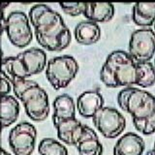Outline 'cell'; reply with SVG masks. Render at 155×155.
Masks as SVG:
<instances>
[{
  "label": "cell",
  "mask_w": 155,
  "mask_h": 155,
  "mask_svg": "<svg viewBox=\"0 0 155 155\" xmlns=\"http://www.w3.org/2000/svg\"><path fill=\"white\" fill-rule=\"evenodd\" d=\"M104 107V99L99 91H84L77 100V109L79 114L85 118L93 117L96 113Z\"/></svg>",
  "instance_id": "obj_12"
},
{
  "label": "cell",
  "mask_w": 155,
  "mask_h": 155,
  "mask_svg": "<svg viewBox=\"0 0 155 155\" xmlns=\"http://www.w3.org/2000/svg\"><path fill=\"white\" fill-rule=\"evenodd\" d=\"M47 64L45 51L38 48H31L16 56L3 58L1 74L6 77L10 82L26 80L45 70Z\"/></svg>",
  "instance_id": "obj_4"
},
{
  "label": "cell",
  "mask_w": 155,
  "mask_h": 155,
  "mask_svg": "<svg viewBox=\"0 0 155 155\" xmlns=\"http://www.w3.org/2000/svg\"><path fill=\"white\" fill-rule=\"evenodd\" d=\"M153 25H154V31H155V23L153 24Z\"/></svg>",
  "instance_id": "obj_27"
},
{
  "label": "cell",
  "mask_w": 155,
  "mask_h": 155,
  "mask_svg": "<svg viewBox=\"0 0 155 155\" xmlns=\"http://www.w3.org/2000/svg\"><path fill=\"white\" fill-rule=\"evenodd\" d=\"M132 19L139 26H151L155 23V3H135L132 10Z\"/></svg>",
  "instance_id": "obj_18"
},
{
  "label": "cell",
  "mask_w": 155,
  "mask_h": 155,
  "mask_svg": "<svg viewBox=\"0 0 155 155\" xmlns=\"http://www.w3.org/2000/svg\"><path fill=\"white\" fill-rule=\"evenodd\" d=\"M97 130L107 139H114L126 128V120L119 110L110 107H103L92 117Z\"/></svg>",
  "instance_id": "obj_9"
},
{
  "label": "cell",
  "mask_w": 155,
  "mask_h": 155,
  "mask_svg": "<svg viewBox=\"0 0 155 155\" xmlns=\"http://www.w3.org/2000/svg\"><path fill=\"white\" fill-rule=\"evenodd\" d=\"M154 149H155V143H154Z\"/></svg>",
  "instance_id": "obj_28"
},
{
  "label": "cell",
  "mask_w": 155,
  "mask_h": 155,
  "mask_svg": "<svg viewBox=\"0 0 155 155\" xmlns=\"http://www.w3.org/2000/svg\"><path fill=\"white\" fill-rule=\"evenodd\" d=\"M76 147L80 155H102L103 145L99 140L95 131L86 125L84 136L78 143Z\"/></svg>",
  "instance_id": "obj_17"
},
{
  "label": "cell",
  "mask_w": 155,
  "mask_h": 155,
  "mask_svg": "<svg viewBox=\"0 0 155 155\" xmlns=\"http://www.w3.org/2000/svg\"><path fill=\"white\" fill-rule=\"evenodd\" d=\"M153 65H154V67H155V59H154V63H153Z\"/></svg>",
  "instance_id": "obj_26"
},
{
  "label": "cell",
  "mask_w": 155,
  "mask_h": 155,
  "mask_svg": "<svg viewBox=\"0 0 155 155\" xmlns=\"http://www.w3.org/2000/svg\"><path fill=\"white\" fill-rule=\"evenodd\" d=\"M79 72V64L71 55L53 57L48 61L46 77L55 90L65 88Z\"/></svg>",
  "instance_id": "obj_6"
},
{
  "label": "cell",
  "mask_w": 155,
  "mask_h": 155,
  "mask_svg": "<svg viewBox=\"0 0 155 155\" xmlns=\"http://www.w3.org/2000/svg\"><path fill=\"white\" fill-rule=\"evenodd\" d=\"M28 17L41 47L50 51H61L69 47L71 33L59 13L45 4H36Z\"/></svg>",
  "instance_id": "obj_1"
},
{
  "label": "cell",
  "mask_w": 155,
  "mask_h": 155,
  "mask_svg": "<svg viewBox=\"0 0 155 155\" xmlns=\"http://www.w3.org/2000/svg\"><path fill=\"white\" fill-rule=\"evenodd\" d=\"M100 80L111 88L137 85L138 63L124 51H114L107 57L100 71Z\"/></svg>",
  "instance_id": "obj_3"
},
{
  "label": "cell",
  "mask_w": 155,
  "mask_h": 155,
  "mask_svg": "<svg viewBox=\"0 0 155 155\" xmlns=\"http://www.w3.org/2000/svg\"><path fill=\"white\" fill-rule=\"evenodd\" d=\"M37 130L27 121L17 124L10 131L8 142L15 155H31L36 144Z\"/></svg>",
  "instance_id": "obj_8"
},
{
  "label": "cell",
  "mask_w": 155,
  "mask_h": 155,
  "mask_svg": "<svg viewBox=\"0 0 155 155\" xmlns=\"http://www.w3.org/2000/svg\"><path fill=\"white\" fill-rule=\"evenodd\" d=\"M59 6L63 10V12L65 14L69 15L71 17H78L81 15H84V8H85V3L82 2H70V3H65L61 2L59 3Z\"/></svg>",
  "instance_id": "obj_22"
},
{
  "label": "cell",
  "mask_w": 155,
  "mask_h": 155,
  "mask_svg": "<svg viewBox=\"0 0 155 155\" xmlns=\"http://www.w3.org/2000/svg\"><path fill=\"white\" fill-rule=\"evenodd\" d=\"M40 155H68L67 148L58 140L52 138H45L39 143Z\"/></svg>",
  "instance_id": "obj_21"
},
{
  "label": "cell",
  "mask_w": 155,
  "mask_h": 155,
  "mask_svg": "<svg viewBox=\"0 0 155 155\" xmlns=\"http://www.w3.org/2000/svg\"><path fill=\"white\" fill-rule=\"evenodd\" d=\"M119 107L132 116L133 124L143 135L155 133V96L149 92L125 87L117 95Z\"/></svg>",
  "instance_id": "obj_2"
},
{
  "label": "cell",
  "mask_w": 155,
  "mask_h": 155,
  "mask_svg": "<svg viewBox=\"0 0 155 155\" xmlns=\"http://www.w3.org/2000/svg\"><path fill=\"white\" fill-rule=\"evenodd\" d=\"M155 84V67L151 62L138 63L137 85L147 88Z\"/></svg>",
  "instance_id": "obj_20"
},
{
  "label": "cell",
  "mask_w": 155,
  "mask_h": 155,
  "mask_svg": "<svg viewBox=\"0 0 155 155\" xmlns=\"http://www.w3.org/2000/svg\"><path fill=\"white\" fill-rule=\"evenodd\" d=\"M54 127L57 130L58 139L66 144L76 147L84 134L86 125L82 124L77 118H72L62 121Z\"/></svg>",
  "instance_id": "obj_11"
},
{
  "label": "cell",
  "mask_w": 155,
  "mask_h": 155,
  "mask_svg": "<svg viewBox=\"0 0 155 155\" xmlns=\"http://www.w3.org/2000/svg\"><path fill=\"white\" fill-rule=\"evenodd\" d=\"M14 93L21 101L27 116L40 122L50 114V103L46 90L32 80H18L11 82Z\"/></svg>",
  "instance_id": "obj_5"
},
{
  "label": "cell",
  "mask_w": 155,
  "mask_h": 155,
  "mask_svg": "<svg viewBox=\"0 0 155 155\" xmlns=\"http://www.w3.org/2000/svg\"><path fill=\"white\" fill-rule=\"evenodd\" d=\"M19 114V104L17 98L7 95L1 98V122L5 129L17 121Z\"/></svg>",
  "instance_id": "obj_19"
},
{
  "label": "cell",
  "mask_w": 155,
  "mask_h": 155,
  "mask_svg": "<svg viewBox=\"0 0 155 155\" xmlns=\"http://www.w3.org/2000/svg\"><path fill=\"white\" fill-rule=\"evenodd\" d=\"M74 35L76 41L81 45H92L101 38V29L98 23L90 21L79 22L75 27Z\"/></svg>",
  "instance_id": "obj_15"
},
{
  "label": "cell",
  "mask_w": 155,
  "mask_h": 155,
  "mask_svg": "<svg viewBox=\"0 0 155 155\" xmlns=\"http://www.w3.org/2000/svg\"><path fill=\"white\" fill-rule=\"evenodd\" d=\"M129 54L137 63L149 62L155 54V31L151 28L135 30L129 41Z\"/></svg>",
  "instance_id": "obj_10"
},
{
  "label": "cell",
  "mask_w": 155,
  "mask_h": 155,
  "mask_svg": "<svg viewBox=\"0 0 155 155\" xmlns=\"http://www.w3.org/2000/svg\"><path fill=\"white\" fill-rule=\"evenodd\" d=\"M53 125L68 119L76 118V104L74 99L68 94H62L57 96L52 103Z\"/></svg>",
  "instance_id": "obj_14"
},
{
  "label": "cell",
  "mask_w": 155,
  "mask_h": 155,
  "mask_svg": "<svg viewBox=\"0 0 155 155\" xmlns=\"http://www.w3.org/2000/svg\"><path fill=\"white\" fill-rule=\"evenodd\" d=\"M84 16L96 23L108 22L114 16V6L111 3H85Z\"/></svg>",
  "instance_id": "obj_16"
},
{
  "label": "cell",
  "mask_w": 155,
  "mask_h": 155,
  "mask_svg": "<svg viewBox=\"0 0 155 155\" xmlns=\"http://www.w3.org/2000/svg\"><path fill=\"white\" fill-rule=\"evenodd\" d=\"M29 21V17L21 11H15L9 14L5 21L4 31H6L8 39L14 46L24 48L31 43L33 34Z\"/></svg>",
  "instance_id": "obj_7"
},
{
  "label": "cell",
  "mask_w": 155,
  "mask_h": 155,
  "mask_svg": "<svg viewBox=\"0 0 155 155\" xmlns=\"http://www.w3.org/2000/svg\"><path fill=\"white\" fill-rule=\"evenodd\" d=\"M11 89H12L11 82L6 79V77L1 74V95L2 97L9 95Z\"/></svg>",
  "instance_id": "obj_23"
},
{
  "label": "cell",
  "mask_w": 155,
  "mask_h": 155,
  "mask_svg": "<svg viewBox=\"0 0 155 155\" xmlns=\"http://www.w3.org/2000/svg\"><path fill=\"white\" fill-rule=\"evenodd\" d=\"M145 155H155V149H151V150H149V151L145 154Z\"/></svg>",
  "instance_id": "obj_24"
},
{
  "label": "cell",
  "mask_w": 155,
  "mask_h": 155,
  "mask_svg": "<svg viewBox=\"0 0 155 155\" xmlns=\"http://www.w3.org/2000/svg\"><path fill=\"white\" fill-rule=\"evenodd\" d=\"M145 143L142 137L132 132L124 134L114 144V155H143Z\"/></svg>",
  "instance_id": "obj_13"
},
{
  "label": "cell",
  "mask_w": 155,
  "mask_h": 155,
  "mask_svg": "<svg viewBox=\"0 0 155 155\" xmlns=\"http://www.w3.org/2000/svg\"><path fill=\"white\" fill-rule=\"evenodd\" d=\"M1 155H11L10 153H8L6 150H5L4 148H2V153H1Z\"/></svg>",
  "instance_id": "obj_25"
}]
</instances>
